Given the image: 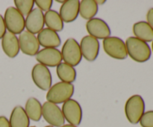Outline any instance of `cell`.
Wrapping results in <instances>:
<instances>
[{
  "mask_svg": "<svg viewBox=\"0 0 153 127\" xmlns=\"http://www.w3.org/2000/svg\"><path fill=\"white\" fill-rule=\"evenodd\" d=\"M125 43L127 53L134 61L143 63L149 60L152 52L147 43L135 37H129Z\"/></svg>",
  "mask_w": 153,
  "mask_h": 127,
  "instance_id": "1",
  "label": "cell"
},
{
  "mask_svg": "<svg viewBox=\"0 0 153 127\" xmlns=\"http://www.w3.org/2000/svg\"><path fill=\"white\" fill-rule=\"evenodd\" d=\"M74 94V85L71 83L60 82L51 86L46 94L48 102L54 104L64 103L71 99Z\"/></svg>",
  "mask_w": 153,
  "mask_h": 127,
  "instance_id": "2",
  "label": "cell"
},
{
  "mask_svg": "<svg viewBox=\"0 0 153 127\" xmlns=\"http://www.w3.org/2000/svg\"><path fill=\"white\" fill-rule=\"evenodd\" d=\"M145 112V102L140 95H133L127 100L125 105V114L131 124H137Z\"/></svg>",
  "mask_w": 153,
  "mask_h": 127,
  "instance_id": "3",
  "label": "cell"
},
{
  "mask_svg": "<svg viewBox=\"0 0 153 127\" xmlns=\"http://www.w3.org/2000/svg\"><path fill=\"white\" fill-rule=\"evenodd\" d=\"M6 28L13 34H20L25 28V19L14 7H9L6 9L4 16Z\"/></svg>",
  "mask_w": 153,
  "mask_h": 127,
  "instance_id": "4",
  "label": "cell"
},
{
  "mask_svg": "<svg viewBox=\"0 0 153 127\" xmlns=\"http://www.w3.org/2000/svg\"><path fill=\"white\" fill-rule=\"evenodd\" d=\"M61 52L64 63L72 67L79 65L82 61V55L80 45L74 38H69L66 40Z\"/></svg>",
  "mask_w": 153,
  "mask_h": 127,
  "instance_id": "5",
  "label": "cell"
},
{
  "mask_svg": "<svg viewBox=\"0 0 153 127\" xmlns=\"http://www.w3.org/2000/svg\"><path fill=\"white\" fill-rule=\"evenodd\" d=\"M102 44L105 53L114 59L123 60L128 56L126 43L120 37H107L103 40Z\"/></svg>",
  "mask_w": 153,
  "mask_h": 127,
  "instance_id": "6",
  "label": "cell"
},
{
  "mask_svg": "<svg viewBox=\"0 0 153 127\" xmlns=\"http://www.w3.org/2000/svg\"><path fill=\"white\" fill-rule=\"evenodd\" d=\"M42 116L48 123L54 127H61L65 123L61 109L50 102H46L42 105Z\"/></svg>",
  "mask_w": 153,
  "mask_h": 127,
  "instance_id": "7",
  "label": "cell"
},
{
  "mask_svg": "<svg viewBox=\"0 0 153 127\" xmlns=\"http://www.w3.org/2000/svg\"><path fill=\"white\" fill-rule=\"evenodd\" d=\"M62 113L64 119L70 125L78 126L82 120V108L76 100L70 99L62 105Z\"/></svg>",
  "mask_w": 153,
  "mask_h": 127,
  "instance_id": "8",
  "label": "cell"
},
{
  "mask_svg": "<svg viewBox=\"0 0 153 127\" xmlns=\"http://www.w3.org/2000/svg\"><path fill=\"white\" fill-rule=\"evenodd\" d=\"M33 82L42 91H47L52 86V78L49 68L40 64L34 66L31 71Z\"/></svg>",
  "mask_w": 153,
  "mask_h": 127,
  "instance_id": "9",
  "label": "cell"
},
{
  "mask_svg": "<svg viewBox=\"0 0 153 127\" xmlns=\"http://www.w3.org/2000/svg\"><path fill=\"white\" fill-rule=\"evenodd\" d=\"M36 60L46 67H58L62 61L61 51L56 48H44L39 50L36 55Z\"/></svg>",
  "mask_w": 153,
  "mask_h": 127,
  "instance_id": "10",
  "label": "cell"
},
{
  "mask_svg": "<svg viewBox=\"0 0 153 127\" xmlns=\"http://www.w3.org/2000/svg\"><path fill=\"white\" fill-rule=\"evenodd\" d=\"M19 49L24 54L29 56L37 55L40 49V44L37 37L28 31H24L19 34Z\"/></svg>",
  "mask_w": 153,
  "mask_h": 127,
  "instance_id": "11",
  "label": "cell"
},
{
  "mask_svg": "<svg viewBox=\"0 0 153 127\" xmlns=\"http://www.w3.org/2000/svg\"><path fill=\"white\" fill-rule=\"evenodd\" d=\"M82 55L88 61H94L98 57L100 52V42L92 36H85L80 43Z\"/></svg>",
  "mask_w": 153,
  "mask_h": 127,
  "instance_id": "12",
  "label": "cell"
},
{
  "mask_svg": "<svg viewBox=\"0 0 153 127\" xmlns=\"http://www.w3.org/2000/svg\"><path fill=\"white\" fill-rule=\"evenodd\" d=\"M86 28L90 36L98 39H105L110 37L111 29L103 19L93 18L87 22Z\"/></svg>",
  "mask_w": 153,
  "mask_h": 127,
  "instance_id": "13",
  "label": "cell"
},
{
  "mask_svg": "<svg viewBox=\"0 0 153 127\" xmlns=\"http://www.w3.org/2000/svg\"><path fill=\"white\" fill-rule=\"evenodd\" d=\"M44 24V14L38 7L33 8L25 18V25L27 31L34 35L43 29Z\"/></svg>",
  "mask_w": 153,
  "mask_h": 127,
  "instance_id": "14",
  "label": "cell"
},
{
  "mask_svg": "<svg viewBox=\"0 0 153 127\" xmlns=\"http://www.w3.org/2000/svg\"><path fill=\"white\" fill-rule=\"evenodd\" d=\"M79 0H67L60 7L59 15L63 22H72L77 19L79 13Z\"/></svg>",
  "mask_w": 153,
  "mask_h": 127,
  "instance_id": "15",
  "label": "cell"
},
{
  "mask_svg": "<svg viewBox=\"0 0 153 127\" xmlns=\"http://www.w3.org/2000/svg\"><path fill=\"white\" fill-rule=\"evenodd\" d=\"M37 40L40 46L44 48H56L61 43V38L57 32L46 28L37 34Z\"/></svg>",
  "mask_w": 153,
  "mask_h": 127,
  "instance_id": "16",
  "label": "cell"
},
{
  "mask_svg": "<svg viewBox=\"0 0 153 127\" xmlns=\"http://www.w3.org/2000/svg\"><path fill=\"white\" fill-rule=\"evenodd\" d=\"M1 47L6 55L13 58L19 54V40L15 34L10 32H6L1 38Z\"/></svg>",
  "mask_w": 153,
  "mask_h": 127,
  "instance_id": "17",
  "label": "cell"
},
{
  "mask_svg": "<svg viewBox=\"0 0 153 127\" xmlns=\"http://www.w3.org/2000/svg\"><path fill=\"white\" fill-rule=\"evenodd\" d=\"M10 127H29L30 119L20 105L13 108L9 120Z\"/></svg>",
  "mask_w": 153,
  "mask_h": 127,
  "instance_id": "18",
  "label": "cell"
},
{
  "mask_svg": "<svg viewBox=\"0 0 153 127\" xmlns=\"http://www.w3.org/2000/svg\"><path fill=\"white\" fill-rule=\"evenodd\" d=\"M133 33L135 37L148 43L153 40V29L145 21H140L133 25Z\"/></svg>",
  "mask_w": 153,
  "mask_h": 127,
  "instance_id": "19",
  "label": "cell"
},
{
  "mask_svg": "<svg viewBox=\"0 0 153 127\" xmlns=\"http://www.w3.org/2000/svg\"><path fill=\"white\" fill-rule=\"evenodd\" d=\"M24 109L28 118L33 121L37 122L41 119L42 105L40 101L34 97H31L27 100Z\"/></svg>",
  "mask_w": 153,
  "mask_h": 127,
  "instance_id": "20",
  "label": "cell"
},
{
  "mask_svg": "<svg viewBox=\"0 0 153 127\" xmlns=\"http://www.w3.org/2000/svg\"><path fill=\"white\" fill-rule=\"evenodd\" d=\"M44 22L48 28L54 31H61L64 28V22L59 13L55 10H49L44 14Z\"/></svg>",
  "mask_w": 153,
  "mask_h": 127,
  "instance_id": "21",
  "label": "cell"
},
{
  "mask_svg": "<svg viewBox=\"0 0 153 127\" xmlns=\"http://www.w3.org/2000/svg\"><path fill=\"white\" fill-rule=\"evenodd\" d=\"M97 12L98 4L95 0H82L79 2V14L84 19H93Z\"/></svg>",
  "mask_w": 153,
  "mask_h": 127,
  "instance_id": "22",
  "label": "cell"
},
{
  "mask_svg": "<svg viewBox=\"0 0 153 127\" xmlns=\"http://www.w3.org/2000/svg\"><path fill=\"white\" fill-rule=\"evenodd\" d=\"M56 73L60 80L64 82L72 84L76 79L77 73L74 67L64 62L61 63L57 67Z\"/></svg>",
  "mask_w": 153,
  "mask_h": 127,
  "instance_id": "23",
  "label": "cell"
},
{
  "mask_svg": "<svg viewBox=\"0 0 153 127\" xmlns=\"http://www.w3.org/2000/svg\"><path fill=\"white\" fill-rule=\"evenodd\" d=\"M15 6L18 11L22 15L26 16L32 10L34 5V0H15Z\"/></svg>",
  "mask_w": 153,
  "mask_h": 127,
  "instance_id": "24",
  "label": "cell"
},
{
  "mask_svg": "<svg viewBox=\"0 0 153 127\" xmlns=\"http://www.w3.org/2000/svg\"><path fill=\"white\" fill-rule=\"evenodd\" d=\"M139 123L142 127H153V111L144 112Z\"/></svg>",
  "mask_w": 153,
  "mask_h": 127,
  "instance_id": "25",
  "label": "cell"
},
{
  "mask_svg": "<svg viewBox=\"0 0 153 127\" xmlns=\"http://www.w3.org/2000/svg\"><path fill=\"white\" fill-rule=\"evenodd\" d=\"M34 3L37 4L40 10L46 12L50 10L53 1L52 0H35Z\"/></svg>",
  "mask_w": 153,
  "mask_h": 127,
  "instance_id": "26",
  "label": "cell"
},
{
  "mask_svg": "<svg viewBox=\"0 0 153 127\" xmlns=\"http://www.w3.org/2000/svg\"><path fill=\"white\" fill-rule=\"evenodd\" d=\"M6 25L4 23V20L3 16L0 14V39L4 37V34H6Z\"/></svg>",
  "mask_w": 153,
  "mask_h": 127,
  "instance_id": "27",
  "label": "cell"
},
{
  "mask_svg": "<svg viewBox=\"0 0 153 127\" xmlns=\"http://www.w3.org/2000/svg\"><path fill=\"white\" fill-rule=\"evenodd\" d=\"M146 19H147V23L153 29V7L148 10L147 14H146Z\"/></svg>",
  "mask_w": 153,
  "mask_h": 127,
  "instance_id": "28",
  "label": "cell"
},
{
  "mask_svg": "<svg viewBox=\"0 0 153 127\" xmlns=\"http://www.w3.org/2000/svg\"><path fill=\"white\" fill-rule=\"evenodd\" d=\"M0 127H10L9 120L4 116H0Z\"/></svg>",
  "mask_w": 153,
  "mask_h": 127,
  "instance_id": "29",
  "label": "cell"
},
{
  "mask_svg": "<svg viewBox=\"0 0 153 127\" xmlns=\"http://www.w3.org/2000/svg\"><path fill=\"white\" fill-rule=\"evenodd\" d=\"M61 127H77V126H75L70 125V124H64V126H61Z\"/></svg>",
  "mask_w": 153,
  "mask_h": 127,
  "instance_id": "30",
  "label": "cell"
},
{
  "mask_svg": "<svg viewBox=\"0 0 153 127\" xmlns=\"http://www.w3.org/2000/svg\"><path fill=\"white\" fill-rule=\"evenodd\" d=\"M105 1H105V0H104V1H96V2L97 3V4H103L105 2Z\"/></svg>",
  "mask_w": 153,
  "mask_h": 127,
  "instance_id": "31",
  "label": "cell"
},
{
  "mask_svg": "<svg viewBox=\"0 0 153 127\" xmlns=\"http://www.w3.org/2000/svg\"><path fill=\"white\" fill-rule=\"evenodd\" d=\"M57 2H59V3H62V4H64V2H65L66 1H61V0H56Z\"/></svg>",
  "mask_w": 153,
  "mask_h": 127,
  "instance_id": "32",
  "label": "cell"
},
{
  "mask_svg": "<svg viewBox=\"0 0 153 127\" xmlns=\"http://www.w3.org/2000/svg\"><path fill=\"white\" fill-rule=\"evenodd\" d=\"M152 52H153V40H152Z\"/></svg>",
  "mask_w": 153,
  "mask_h": 127,
  "instance_id": "33",
  "label": "cell"
},
{
  "mask_svg": "<svg viewBox=\"0 0 153 127\" xmlns=\"http://www.w3.org/2000/svg\"><path fill=\"white\" fill-rule=\"evenodd\" d=\"M45 127H54V126H46Z\"/></svg>",
  "mask_w": 153,
  "mask_h": 127,
  "instance_id": "34",
  "label": "cell"
},
{
  "mask_svg": "<svg viewBox=\"0 0 153 127\" xmlns=\"http://www.w3.org/2000/svg\"><path fill=\"white\" fill-rule=\"evenodd\" d=\"M31 127H37V126H31Z\"/></svg>",
  "mask_w": 153,
  "mask_h": 127,
  "instance_id": "35",
  "label": "cell"
}]
</instances>
